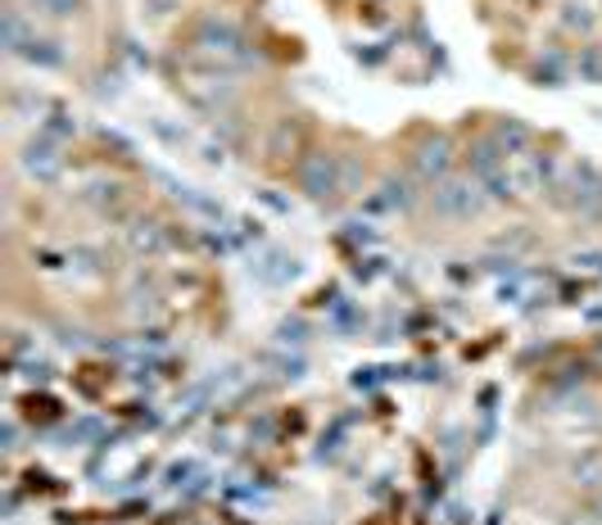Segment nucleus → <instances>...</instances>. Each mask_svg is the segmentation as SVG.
I'll list each match as a JSON object with an SVG mask.
<instances>
[{"label":"nucleus","mask_w":602,"mask_h":525,"mask_svg":"<svg viewBox=\"0 0 602 525\" xmlns=\"http://www.w3.org/2000/svg\"><path fill=\"white\" fill-rule=\"evenodd\" d=\"M490 205V195L476 177H444L431 186V209L440 222H472Z\"/></svg>","instance_id":"obj_1"},{"label":"nucleus","mask_w":602,"mask_h":525,"mask_svg":"<svg viewBox=\"0 0 602 525\" xmlns=\"http://www.w3.org/2000/svg\"><path fill=\"white\" fill-rule=\"evenodd\" d=\"M345 181H341V159L336 155H308L299 164V190L308 200H330Z\"/></svg>","instance_id":"obj_2"},{"label":"nucleus","mask_w":602,"mask_h":525,"mask_svg":"<svg viewBox=\"0 0 602 525\" xmlns=\"http://www.w3.org/2000/svg\"><path fill=\"white\" fill-rule=\"evenodd\" d=\"M413 172H417L426 186L453 177V141H448V137H431V141L413 155Z\"/></svg>","instance_id":"obj_3"},{"label":"nucleus","mask_w":602,"mask_h":525,"mask_svg":"<svg viewBox=\"0 0 602 525\" xmlns=\"http://www.w3.org/2000/svg\"><path fill=\"white\" fill-rule=\"evenodd\" d=\"M507 150L499 146V137H481L476 146H472V155H466V168H472V177L485 186V181H494V177H503L507 172Z\"/></svg>","instance_id":"obj_4"},{"label":"nucleus","mask_w":602,"mask_h":525,"mask_svg":"<svg viewBox=\"0 0 602 525\" xmlns=\"http://www.w3.org/2000/svg\"><path fill=\"white\" fill-rule=\"evenodd\" d=\"M199 46H205V50H223V55H236L245 41H240V32H236L231 23H218V19H209L205 28H199Z\"/></svg>","instance_id":"obj_5"},{"label":"nucleus","mask_w":602,"mask_h":525,"mask_svg":"<svg viewBox=\"0 0 602 525\" xmlns=\"http://www.w3.org/2000/svg\"><path fill=\"white\" fill-rule=\"evenodd\" d=\"M23 168H28L37 181H55V177H59V168H63V155H55L50 146H28Z\"/></svg>","instance_id":"obj_6"},{"label":"nucleus","mask_w":602,"mask_h":525,"mask_svg":"<svg viewBox=\"0 0 602 525\" xmlns=\"http://www.w3.org/2000/svg\"><path fill=\"white\" fill-rule=\"evenodd\" d=\"M494 137H499V146H503L507 155H525L530 141H534V131H530L521 118H503V122L494 127Z\"/></svg>","instance_id":"obj_7"},{"label":"nucleus","mask_w":602,"mask_h":525,"mask_svg":"<svg viewBox=\"0 0 602 525\" xmlns=\"http://www.w3.org/2000/svg\"><path fill=\"white\" fill-rule=\"evenodd\" d=\"M571 481L580 485V489H589V494H598L602 489V448H589L580 463L571 467Z\"/></svg>","instance_id":"obj_8"},{"label":"nucleus","mask_w":602,"mask_h":525,"mask_svg":"<svg viewBox=\"0 0 602 525\" xmlns=\"http://www.w3.org/2000/svg\"><path fill=\"white\" fill-rule=\"evenodd\" d=\"M14 55H23L28 63H41V69H59V63H63V55L55 50V41H37V37H23L14 46Z\"/></svg>","instance_id":"obj_9"},{"label":"nucleus","mask_w":602,"mask_h":525,"mask_svg":"<svg viewBox=\"0 0 602 525\" xmlns=\"http://www.w3.org/2000/svg\"><path fill=\"white\" fill-rule=\"evenodd\" d=\"M413 181L408 177H385V195H381V205H389V209H413Z\"/></svg>","instance_id":"obj_10"},{"label":"nucleus","mask_w":602,"mask_h":525,"mask_svg":"<svg viewBox=\"0 0 602 525\" xmlns=\"http://www.w3.org/2000/svg\"><path fill=\"white\" fill-rule=\"evenodd\" d=\"M131 249H150V254L164 249V236L155 231V222H137V227H131Z\"/></svg>","instance_id":"obj_11"},{"label":"nucleus","mask_w":602,"mask_h":525,"mask_svg":"<svg viewBox=\"0 0 602 525\" xmlns=\"http://www.w3.org/2000/svg\"><path fill=\"white\" fill-rule=\"evenodd\" d=\"M580 78L584 82H602V46H584L580 50Z\"/></svg>","instance_id":"obj_12"},{"label":"nucleus","mask_w":602,"mask_h":525,"mask_svg":"<svg viewBox=\"0 0 602 525\" xmlns=\"http://www.w3.org/2000/svg\"><path fill=\"white\" fill-rule=\"evenodd\" d=\"M37 10L50 19H73V14H82V0H37Z\"/></svg>","instance_id":"obj_13"},{"label":"nucleus","mask_w":602,"mask_h":525,"mask_svg":"<svg viewBox=\"0 0 602 525\" xmlns=\"http://www.w3.org/2000/svg\"><path fill=\"white\" fill-rule=\"evenodd\" d=\"M562 10H566V14H562V23H566V28H580V32H589V23H593V19L584 14V6H575V0H571V6H562Z\"/></svg>","instance_id":"obj_14"},{"label":"nucleus","mask_w":602,"mask_h":525,"mask_svg":"<svg viewBox=\"0 0 602 525\" xmlns=\"http://www.w3.org/2000/svg\"><path fill=\"white\" fill-rule=\"evenodd\" d=\"M589 521H593V525H602V489L589 498Z\"/></svg>","instance_id":"obj_15"}]
</instances>
